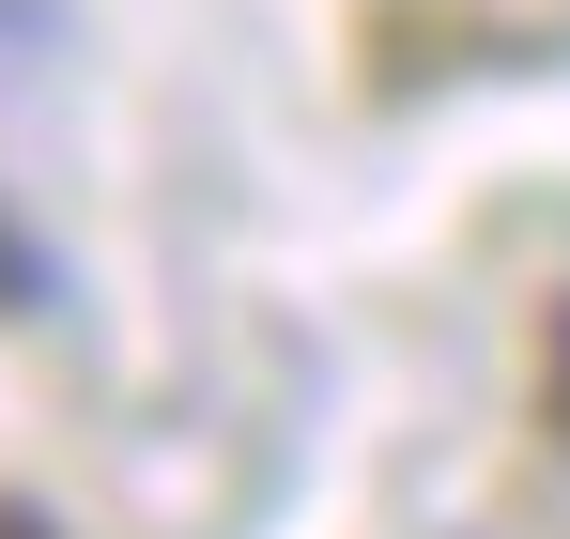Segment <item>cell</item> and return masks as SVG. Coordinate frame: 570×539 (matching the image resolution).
Wrapping results in <instances>:
<instances>
[{"mask_svg":"<svg viewBox=\"0 0 570 539\" xmlns=\"http://www.w3.org/2000/svg\"><path fill=\"white\" fill-rule=\"evenodd\" d=\"M31 308H47V247L0 216V324H31Z\"/></svg>","mask_w":570,"mask_h":539,"instance_id":"obj_1","label":"cell"},{"mask_svg":"<svg viewBox=\"0 0 570 539\" xmlns=\"http://www.w3.org/2000/svg\"><path fill=\"white\" fill-rule=\"evenodd\" d=\"M0 539H62V525H47V509H16V493H0Z\"/></svg>","mask_w":570,"mask_h":539,"instance_id":"obj_2","label":"cell"},{"mask_svg":"<svg viewBox=\"0 0 570 539\" xmlns=\"http://www.w3.org/2000/svg\"><path fill=\"white\" fill-rule=\"evenodd\" d=\"M556 432H570V308H556Z\"/></svg>","mask_w":570,"mask_h":539,"instance_id":"obj_3","label":"cell"}]
</instances>
